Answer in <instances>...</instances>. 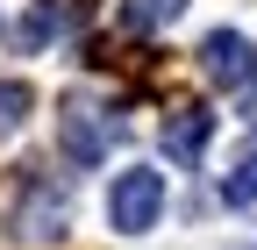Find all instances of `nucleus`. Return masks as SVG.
Masks as SVG:
<instances>
[{"label": "nucleus", "instance_id": "obj_7", "mask_svg": "<svg viewBox=\"0 0 257 250\" xmlns=\"http://www.w3.org/2000/svg\"><path fill=\"white\" fill-rule=\"evenodd\" d=\"M50 36H57V0H36V8L15 22V43H22V50H43Z\"/></svg>", "mask_w": 257, "mask_h": 250}, {"label": "nucleus", "instance_id": "obj_4", "mask_svg": "<svg viewBox=\"0 0 257 250\" xmlns=\"http://www.w3.org/2000/svg\"><path fill=\"white\" fill-rule=\"evenodd\" d=\"M57 143H64V158H72L79 172H93V165L114 150V114L86 107V100H64V114H57Z\"/></svg>", "mask_w": 257, "mask_h": 250}, {"label": "nucleus", "instance_id": "obj_5", "mask_svg": "<svg viewBox=\"0 0 257 250\" xmlns=\"http://www.w3.org/2000/svg\"><path fill=\"white\" fill-rule=\"evenodd\" d=\"M207 136H214V114L207 107H172L165 114V158L172 165H200L207 158Z\"/></svg>", "mask_w": 257, "mask_h": 250}, {"label": "nucleus", "instance_id": "obj_1", "mask_svg": "<svg viewBox=\"0 0 257 250\" xmlns=\"http://www.w3.org/2000/svg\"><path fill=\"white\" fill-rule=\"evenodd\" d=\"M64 229H72V193H64V179L29 165V172L15 179V236H29V243H57Z\"/></svg>", "mask_w": 257, "mask_h": 250}, {"label": "nucleus", "instance_id": "obj_8", "mask_svg": "<svg viewBox=\"0 0 257 250\" xmlns=\"http://www.w3.org/2000/svg\"><path fill=\"white\" fill-rule=\"evenodd\" d=\"M29 114H36V93H29L22 79H0V136H15Z\"/></svg>", "mask_w": 257, "mask_h": 250}, {"label": "nucleus", "instance_id": "obj_6", "mask_svg": "<svg viewBox=\"0 0 257 250\" xmlns=\"http://www.w3.org/2000/svg\"><path fill=\"white\" fill-rule=\"evenodd\" d=\"M179 15H186V0H121L114 8V22L128 36H157V29H172Z\"/></svg>", "mask_w": 257, "mask_h": 250}, {"label": "nucleus", "instance_id": "obj_9", "mask_svg": "<svg viewBox=\"0 0 257 250\" xmlns=\"http://www.w3.org/2000/svg\"><path fill=\"white\" fill-rule=\"evenodd\" d=\"M221 200L229 207H257V158H243L229 179H221Z\"/></svg>", "mask_w": 257, "mask_h": 250}, {"label": "nucleus", "instance_id": "obj_3", "mask_svg": "<svg viewBox=\"0 0 257 250\" xmlns=\"http://www.w3.org/2000/svg\"><path fill=\"white\" fill-rule=\"evenodd\" d=\"M200 72H207V86H221V93L257 86V43L243 36V29H214V36H200Z\"/></svg>", "mask_w": 257, "mask_h": 250}, {"label": "nucleus", "instance_id": "obj_10", "mask_svg": "<svg viewBox=\"0 0 257 250\" xmlns=\"http://www.w3.org/2000/svg\"><path fill=\"white\" fill-rule=\"evenodd\" d=\"M243 121L257 129V86H243Z\"/></svg>", "mask_w": 257, "mask_h": 250}, {"label": "nucleus", "instance_id": "obj_2", "mask_svg": "<svg viewBox=\"0 0 257 250\" xmlns=\"http://www.w3.org/2000/svg\"><path fill=\"white\" fill-rule=\"evenodd\" d=\"M157 214H165V172H150V165L114 172V186H107V229L114 236H143V229H157Z\"/></svg>", "mask_w": 257, "mask_h": 250}]
</instances>
